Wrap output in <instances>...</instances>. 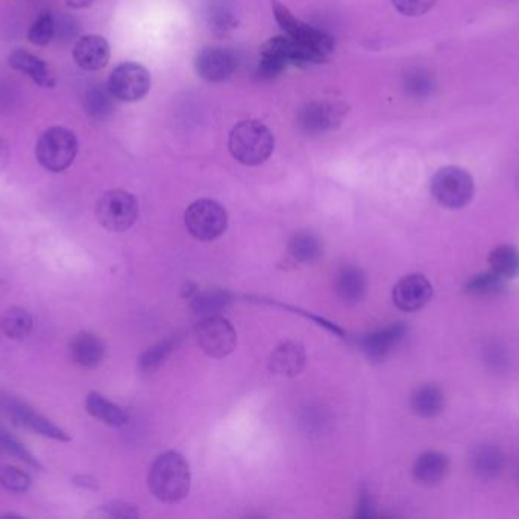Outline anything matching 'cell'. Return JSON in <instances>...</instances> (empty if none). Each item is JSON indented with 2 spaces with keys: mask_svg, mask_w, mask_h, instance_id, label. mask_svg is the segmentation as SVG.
I'll return each mask as SVG.
<instances>
[{
  "mask_svg": "<svg viewBox=\"0 0 519 519\" xmlns=\"http://www.w3.org/2000/svg\"><path fill=\"white\" fill-rule=\"evenodd\" d=\"M149 489L163 503L184 500L190 490V466L180 452L169 451L158 455L149 477Z\"/></svg>",
  "mask_w": 519,
  "mask_h": 519,
  "instance_id": "cell-1",
  "label": "cell"
},
{
  "mask_svg": "<svg viewBox=\"0 0 519 519\" xmlns=\"http://www.w3.org/2000/svg\"><path fill=\"white\" fill-rule=\"evenodd\" d=\"M274 134L259 121H243L235 125L228 140L233 157L246 166L266 162L274 151Z\"/></svg>",
  "mask_w": 519,
  "mask_h": 519,
  "instance_id": "cell-2",
  "label": "cell"
},
{
  "mask_svg": "<svg viewBox=\"0 0 519 519\" xmlns=\"http://www.w3.org/2000/svg\"><path fill=\"white\" fill-rule=\"evenodd\" d=\"M78 154V139L64 127H52L41 134L35 147L39 164L50 173H63Z\"/></svg>",
  "mask_w": 519,
  "mask_h": 519,
  "instance_id": "cell-3",
  "label": "cell"
},
{
  "mask_svg": "<svg viewBox=\"0 0 519 519\" xmlns=\"http://www.w3.org/2000/svg\"><path fill=\"white\" fill-rule=\"evenodd\" d=\"M430 189L435 200L444 208H465L474 197V178L463 168L445 166L433 175Z\"/></svg>",
  "mask_w": 519,
  "mask_h": 519,
  "instance_id": "cell-4",
  "label": "cell"
},
{
  "mask_svg": "<svg viewBox=\"0 0 519 519\" xmlns=\"http://www.w3.org/2000/svg\"><path fill=\"white\" fill-rule=\"evenodd\" d=\"M138 203L133 193L114 189L103 193L96 206L99 224L110 232H125L137 221Z\"/></svg>",
  "mask_w": 519,
  "mask_h": 519,
  "instance_id": "cell-5",
  "label": "cell"
},
{
  "mask_svg": "<svg viewBox=\"0 0 519 519\" xmlns=\"http://www.w3.org/2000/svg\"><path fill=\"white\" fill-rule=\"evenodd\" d=\"M186 228L199 241H213L221 237L228 226V215L221 204L202 198L191 204L186 212Z\"/></svg>",
  "mask_w": 519,
  "mask_h": 519,
  "instance_id": "cell-6",
  "label": "cell"
},
{
  "mask_svg": "<svg viewBox=\"0 0 519 519\" xmlns=\"http://www.w3.org/2000/svg\"><path fill=\"white\" fill-rule=\"evenodd\" d=\"M108 89L123 103H136L151 89V75L138 63H123L110 75Z\"/></svg>",
  "mask_w": 519,
  "mask_h": 519,
  "instance_id": "cell-7",
  "label": "cell"
},
{
  "mask_svg": "<svg viewBox=\"0 0 519 519\" xmlns=\"http://www.w3.org/2000/svg\"><path fill=\"white\" fill-rule=\"evenodd\" d=\"M197 338L202 351L213 358L230 355L237 345L234 327L221 316L204 317L198 323Z\"/></svg>",
  "mask_w": 519,
  "mask_h": 519,
  "instance_id": "cell-8",
  "label": "cell"
},
{
  "mask_svg": "<svg viewBox=\"0 0 519 519\" xmlns=\"http://www.w3.org/2000/svg\"><path fill=\"white\" fill-rule=\"evenodd\" d=\"M347 116V107L333 101H314L299 110L298 125L305 133L316 134L338 129Z\"/></svg>",
  "mask_w": 519,
  "mask_h": 519,
  "instance_id": "cell-9",
  "label": "cell"
},
{
  "mask_svg": "<svg viewBox=\"0 0 519 519\" xmlns=\"http://www.w3.org/2000/svg\"><path fill=\"white\" fill-rule=\"evenodd\" d=\"M433 296L430 281L422 274H410L393 288V303L401 311L413 312L426 307Z\"/></svg>",
  "mask_w": 519,
  "mask_h": 519,
  "instance_id": "cell-10",
  "label": "cell"
},
{
  "mask_svg": "<svg viewBox=\"0 0 519 519\" xmlns=\"http://www.w3.org/2000/svg\"><path fill=\"white\" fill-rule=\"evenodd\" d=\"M195 69L208 83H222L234 72V55L222 48H207L197 55Z\"/></svg>",
  "mask_w": 519,
  "mask_h": 519,
  "instance_id": "cell-11",
  "label": "cell"
},
{
  "mask_svg": "<svg viewBox=\"0 0 519 519\" xmlns=\"http://www.w3.org/2000/svg\"><path fill=\"white\" fill-rule=\"evenodd\" d=\"M6 408L10 411L11 417L14 419L17 425L34 431V433L43 435V437L54 439V441H70V435L63 428L55 425L54 422L49 421L45 416L39 415L37 411L32 410L23 402L10 401Z\"/></svg>",
  "mask_w": 519,
  "mask_h": 519,
  "instance_id": "cell-12",
  "label": "cell"
},
{
  "mask_svg": "<svg viewBox=\"0 0 519 519\" xmlns=\"http://www.w3.org/2000/svg\"><path fill=\"white\" fill-rule=\"evenodd\" d=\"M74 58L81 69H103L110 61V45L102 35H84L75 45Z\"/></svg>",
  "mask_w": 519,
  "mask_h": 519,
  "instance_id": "cell-13",
  "label": "cell"
},
{
  "mask_svg": "<svg viewBox=\"0 0 519 519\" xmlns=\"http://www.w3.org/2000/svg\"><path fill=\"white\" fill-rule=\"evenodd\" d=\"M8 65L13 69L28 75L35 85H39L43 89H54L57 85V79L45 59L39 58L37 55L31 54L28 50L15 49L14 52H11L8 57Z\"/></svg>",
  "mask_w": 519,
  "mask_h": 519,
  "instance_id": "cell-14",
  "label": "cell"
},
{
  "mask_svg": "<svg viewBox=\"0 0 519 519\" xmlns=\"http://www.w3.org/2000/svg\"><path fill=\"white\" fill-rule=\"evenodd\" d=\"M471 468L481 480H492L505 466V454L495 443H481L471 451Z\"/></svg>",
  "mask_w": 519,
  "mask_h": 519,
  "instance_id": "cell-15",
  "label": "cell"
},
{
  "mask_svg": "<svg viewBox=\"0 0 519 519\" xmlns=\"http://www.w3.org/2000/svg\"><path fill=\"white\" fill-rule=\"evenodd\" d=\"M69 351L75 364L83 369H94L102 362L105 355L102 340L92 332H81L75 336L70 342Z\"/></svg>",
  "mask_w": 519,
  "mask_h": 519,
  "instance_id": "cell-16",
  "label": "cell"
},
{
  "mask_svg": "<svg viewBox=\"0 0 519 519\" xmlns=\"http://www.w3.org/2000/svg\"><path fill=\"white\" fill-rule=\"evenodd\" d=\"M406 327L402 323H397L392 327H384L380 331L373 332L365 336L363 340V351L371 360H383L389 355V352L397 346L406 336Z\"/></svg>",
  "mask_w": 519,
  "mask_h": 519,
  "instance_id": "cell-17",
  "label": "cell"
},
{
  "mask_svg": "<svg viewBox=\"0 0 519 519\" xmlns=\"http://www.w3.org/2000/svg\"><path fill=\"white\" fill-rule=\"evenodd\" d=\"M450 470V461L445 454L437 451H428L418 457L413 466V475L422 485H436L444 480V477Z\"/></svg>",
  "mask_w": 519,
  "mask_h": 519,
  "instance_id": "cell-18",
  "label": "cell"
},
{
  "mask_svg": "<svg viewBox=\"0 0 519 519\" xmlns=\"http://www.w3.org/2000/svg\"><path fill=\"white\" fill-rule=\"evenodd\" d=\"M305 366L304 349L296 343H285L277 347L270 356V369L278 375L295 376Z\"/></svg>",
  "mask_w": 519,
  "mask_h": 519,
  "instance_id": "cell-19",
  "label": "cell"
},
{
  "mask_svg": "<svg viewBox=\"0 0 519 519\" xmlns=\"http://www.w3.org/2000/svg\"><path fill=\"white\" fill-rule=\"evenodd\" d=\"M85 408L90 415L93 416L94 419L103 422L105 425L119 426L127 425L128 417L127 411L116 406L114 402L108 401L105 396L96 391H92L85 399Z\"/></svg>",
  "mask_w": 519,
  "mask_h": 519,
  "instance_id": "cell-20",
  "label": "cell"
},
{
  "mask_svg": "<svg viewBox=\"0 0 519 519\" xmlns=\"http://www.w3.org/2000/svg\"><path fill=\"white\" fill-rule=\"evenodd\" d=\"M336 291L343 302H360L366 292V277L358 268H342L336 276Z\"/></svg>",
  "mask_w": 519,
  "mask_h": 519,
  "instance_id": "cell-21",
  "label": "cell"
},
{
  "mask_svg": "<svg viewBox=\"0 0 519 519\" xmlns=\"http://www.w3.org/2000/svg\"><path fill=\"white\" fill-rule=\"evenodd\" d=\"M32 327V316L23 308H10L0 317V331L11 340H23L30 336Z\"/></svg>",
  "mask_w": 519,
  "mask_h": 519,
  "instance_id": "cell-22",
  "label": "cell"
},
{
  "mask_svg": "<svg viewBox=\"0 0 519 519\" xmlns=\"http://www.w3.org/2000/svg\"><path fill=\"white\" fill-rule=\"evenodd\" d=\"M412 410L421 417H435L445 407V396L436 386H424L418 389L410 401Z\"/></svg>",
  "mask_w": 519,
  "mask_h": 519,
  "instance_id": "cell-23",
  "label": "cell"
},
{
  "mask_svg": "<svg viewBox=\"0 0 519 519\" xmlns=\"http://www.w3.org/2000/svg\"><path fill=\"white\" fill-rule=\"evenodd\" d=\"M490 270L505 279L519 276V250L514 246H498L489 253Z\"/></svg>",
  "mask_w": 519,
  "mask_h": 519,
  "instance_id": "cell-24",
  "label": "cell"
},
{
  "mask_svg": "<svg viewBox=\"0 0 519 519\" xmlns=\"http://www.w3.org/2000/svg\"><path fill=\"white\" fill-rule=\"evenodd\" d=\"M506 287V279L494 270L480 273L466 282L465 292L470 296L486 297L500 294Z\"/></svg>",
  "mask_w": 519,
  "mask_h": 519,
  "instance_id": "cell-25",
  "label": "cell"
},
{
  "mask_svg": "<svg viewBox=\"0 0 519 519\" xmlns=\"http://www.w3.org/2000/svg\"><path fill=\"white\" fill-rule=\"evenodd\" d=\"M113 94L105 85H94L90 89L84 99L85 112L94 119H105L113 113L114 109Z\"/></svg>",
  "mask_w": 519,
  "mask_h": 519,
  "instance_id": "cell-26",
  "label": "cell"
},
{
  "mask_svg": "<svg viewBox=\"0 0 519 519\" xmlns=\"http://www.w3.org/2000/svg\"><path fill=\"white\" fill-rule=\"evenodd\" d=\"M289 252L299 263H313L321 256L322 246L313 233L301 232L290 239Z\"/></svg>",
  "mask_w": 519,
  "mask_h": 519,
  "instance_id": "cell-27",
  "label": "cell"
},
{
  "mask_svg": "<svg viewBox=\"0 0 519 519\" xmlns=\"http://www.w3.org/2000/svg\"><path fill=\"white\" fill-rule=\"evenodd\" d=\"M404 89L410 98L427 99L436 89V79L427 69H413L404 79Z\"/></svg>",
  "mask_w": 519,
  "mask_h": 519,
  "instance_id": "cell-28",
  "label": "cell"
},
{
  "mask_svg": "<svg viewBox=\"0 0 519 519\" xmlns=\"http://www.w3.org/2000/svg\"><path fill=\"white\" fill-rule=\"evenodd\" d=\"M228 303V297L222 291H207L198 294L193 299L191 307L197 314L202 317L217 316Z\"/></svg>",
  "mask_w": 519,
  "mask_h": 519,
  "instance_id": "cell-29",
  "label": "cell"
},
{
  "mask_svg": "<svg viewBox=\"0 0 519 519\" xmlns=\"http://www.w3.org/2000/svg\"><path fill=\"white\" fill-rule=\"evenodd\" d=\"M55 30H57V26H55L54 15L50 13H41L31 26L28 39L32 45H49L55 37Z\"/></svg>",
  "mask_w": 519,
  "mask_h": 519,
  "instance_id": "cell-30",
  "label": "cell"
},
{
  "mask_svg": "<svg viewBox=\"0 0 519 519\" xmlns=\"http://www.w3.org/2000/svg\"><path fill=\"white\" fill-rule=\"evenodd\" d=\"M30 475L14 468V466H4L0 470V486L10 492H26L31 488Z\"/></svg>",
  "mask_w": 519,
  "mask_h": 519,
  "instance_id": "cell-31",
  "label": "cell"
},
{
  "mask_svg": "<svg viewBox=\"0 0 519 519\" xmlns=\"http://www.w3.org/2000/svg\"><path fill=\"white\" fill-rule=\"evenodd\" d=\"M0 446L5 448L8 452L15 455V457H19L20 461H26L32 468L43 470V466L40 465L39 461L35 459L34 455L31 454L30 451L26 450L25 446L22 445L13 435L2 430H0Z\"/></svg>",
  "mask_w": 519,
  "mask_h": 519,
  "instance_id": "cell-32",
  "label": "cell"
},
{
  "mask_svg": "<svg viewBox=\"0 0 519 519\" xmlns=\"http://www.w3.org/2000/svg\"><path fill=\"white\" fill-rule=\"evenodd\" d=\"M172 347H173V342L167 340V342H162L157 346H154L153 349L145 352L142 360H140V366H142L143 371H154L162 366L167 355L171 353Z\"/></svg>",
  "mask_w": 519,
  "mask_h": 519,
  "instance_id": "cell-33",
  "label": "cell"
},
{
  "mask_svg": "<svg viewBox=\"0 0 519 519\" xmlns=\"http://www.w3.org/2000/svg\"><path fill=\"white\" fill-rule=\"evenodd\" d=\"M287 63L285 59L270 54L260 55L259 76L261 79H274L285 72Z\"/></svg>",
  "mask_w": 519,
  "mask_h": 519,
  "instance_id": "cell-34",
  "label": "cell"
},
{
  "mask_svg": "<svg viewBox=\"0 0 519 519\" xmlns=\"http://www.w3.org/2000/svg\"><path fill=\"white\" fill-rule=\"evenodd\" d=\"M393 5L407 17L426 14L435 6L436 0H392Z\"/></svg>",
  "mask_w": 519,
  "mask_h": 519,
  "instance_id": "cell-35",
  "label": "cell"
},
{
  "mask_svg": "<svg viewBox=\"0 0 519 519\" xmlns=\"http://www.w3.org/2000/svg\"><path fill=\"white\" fill-rule=\"evenodd\" d=\"M272 8H274L275 20L281 26V30L285 31V34H292L296 30V26L299 25V20L279 0L272 2Z\"/></svg>",
  "mask_w": 519,
  "mask_h": 519,
  "instance_id": "cell-36",
  "label": "cell"
},
{
  "mask_svg": "<svg viewBox=\"0 0 519 519\" xmlns=\"http://www.w3.org/2000/svg\"><path fill=\"white\" fill-rule=\"evenodd\" d=\"M94 516H108V518H137L138 512L136 507L127 503H111L103 506L98 512H94Z\"/></svg>",
  "mask_w": 519,
  "mask_h": 519,
  "instance_id": "cell-37",
  "label": "cell"
},
{
  "mask_svg": "<svg viewBox=\"0 0 519 519\" xmlns=\"http://www.w3.org/2000/svg\"><path fill=\"white\" fill-rule=\"evenodd\" d=\"M235 26H237V19L230 11L224 10L215 13L213 19H211V28L217 35L228 34L231 30H234Z\"/></svg>",
  "mask_w": 519,
  "mask_h": 519,
  "instance_id": "cell-38",
  "label": "cell"
},
{
  "mask_svg": "<svg viewBox=\"0 0 519 519\" xmlns=\"http://www.w3.org/2000/svg\"><path fill=\"white\" fill-rule=\"evenodd\" d=\"M506 355L503 349L500 347L492 346L486 349V362H489L495 369H500L501 366H506Z\"/></svg>",
  "mask_w": 519,
  "mask_h": 519,
  "instance_id": "cell-39",
  "label": "cell"
},
{
  "mask_svg": "<svg viewBox=\"0 0 519 519\" xmlns=\"http://www.w3.org/2000/svg\"><path fill=\"white\" fill-rule=\"evenodd\" d=\"M74 485L79 486V488H84V489H92L96 490L98 489V481L89 477V475H78V477H75L74 479Z\"/></svg>",
  "mask_w": 519,
  "mask_h": 519,
  "instance_id": "cell-40",
  "label": "cell"
},
{
  "mask_svg": "<svg viewBox=\"0 0 519 519\" xmlns=\"http://www.w3.org/2000/svg\"><path fill=\"white\" fill-rule=\"evenodd\" d=\"M10 160V148L4 139L0 138V173L5 169Z\"/></svg>",
  "mask_w": 519,
  "mask_h": 519,
  "instance_id": "cell-41",
  "label": "cell"
},
{
  "mask_svg": "<svg viewBox=\"0 0 519 519\" xmlns=\"http://www.w3.org/2000/svg\"><path fill=\"white\" fill-rule=\"evenodd\" d=\"M93 4V0H69V5L74 8H83V6H89Z\"/></svg>",
  "mask_w": 519,
  "mask_h": 519,
  "instance_id": "cell-42",
  "label": "cell"
},
{
  "mask_svg": "<svg viewBox=\"0 0 519 519\" xmlns=\"http://www.w3.org/2000/svg\"><path fill=\"white\" fill-rule=\"evenodd\" d=\"M0 518H17V519H22L23 518V516H22V515H17V514H4V515H0Z\"/></svg>",
  "mask_w": 519,
  "mask_h": 519,
  "instance_id": "cell-43",
  "label": "cell"
},
{
  "mask_svg": "<svg viewBox=\"0 0 519 519\" xmlns=\"http://www.w3.org/2000/svg\"><path fill=\"white\" fill-rule=\"evenodd\" d=\"M516 479H518V481H519V461H518V465H516Z\"/></svg>",
  "mask_w": 519,
  "mask_h": 519,
  "instance_id": "cell-44",
  "label": "cell"
},
{
  "mask_svg": "<svg viewBox=\"0 0 519 519\" xmlns=\"http://www.w3.org/2000/svg\"><path fill=\"white\" fill-rule=\"evenodd\" d=\"M518 184H519V177H518Z\"/></svg>",
  "mask_w": 519,
  "mask_h": 519,
  "instance_id": "cell-45",
  "label": "cell"
}]
</instances>
